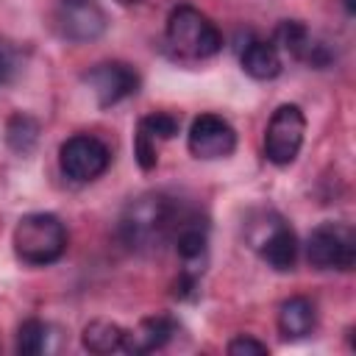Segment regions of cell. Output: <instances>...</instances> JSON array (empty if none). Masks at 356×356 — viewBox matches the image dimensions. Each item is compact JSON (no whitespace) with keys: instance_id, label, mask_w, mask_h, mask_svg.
Here are the masks:
<instances>
[{"instance_id":"5b68a950","label":"cell","mask_w":356,"mask_h":356,"mask_svg":"<svg viewBox=\"0 0 356 356\" xmlns=\"http://www.w3.org/2000/svg\"><path fill=\"white\" fill-rule=\"evenodd\" d=\"M303 136H306V117H303L300 106H295V103L278 106L264 131L267 161L275 167H289L303 147Z\"/></svg>"},{"instance_id":"44dd1931","label":"cell","mask_w":356,"mask_h":356,"mask_svg":"<svg viewBox=\"0 0 356 356\" xmlns=\"http://www.w3.org/2000/svg\"><path fill=\"white\" fill-rule=\"evenodd\" d=\"M14 75H17V56L6 44H0V86L11 83Z\"/></svg>"},{"instance_id":"ffe728a7","label":"cell","mask_w":356,"mask_h":356,"mask_svg":"<svg viewBox=\"0 0 356 356\" xmlns=\"http://www.w3.org/2000/svg\"><path fill=\"white\" fill-rule=\"evenodd\" d=\"M225 350H228L231 356H264L270 348H267L261 339L250 337V334H239V337H234V339L225 345Z\"/></svg>"},{"instance_id":"277c9868","label":"cell","mask_w":356,"mask_h":356,"mask_svg":"<svg viewBox=\"0 0 356 356\" xmlns=\"http://www.w3.org/2000/svg\"><path fill=\"white\" fill-rule=\"evenodd\" d=\"M306 259L317 270H350L356 264V234L348 222H320L306 239Z\"/></svg>"},{"instance_id":"ac0fdd59","label":"cell","mask_w":356,"mask_h":356,"mask_svg":"<svg viewBox=\"0 0 356 356\" xmlns=\"http://www.w3.org/2000/svg\"><path fill=\"white\" fill-rule=\"evenodd\" d=\"M136 128H142L147 136H153V139L159 142V139H172V136L178 134L181 122H178V117H175V114H167V111H153V114L142 117Z\"/></svg>"},{"instance_id":"30bf717a","label":"cell","mask_w":356,"mask_h":356,"mask_svg":"<svg viewBox=\"0 0 356 356\" xmlns=\"http://www.w3.org/2000/svg\"><path fill=\"white\" fill-rule=\"evenodd\" d=\"M100 108L117 106L120 100L139 92V72L125 61H100L83 75Z\"/></svg>"},{"instance_id":"d6986e66","label":"cell","mask_w":356,"mask_h":356,"mask_svg":"<svg viewBox=\"0 0 356 356\" xmlns=\"http://www.w3.org/2000/svg\"><path fill=\"white\" fill-rule=\"evenodd\" d=\"M134 156H136V164L147 172L159 164V150H156V139L147 136L142 128H136V136H134Z\"/></svg>"},{"instance_id":"3957f363","label":"cell","mask_w":356,"mask_h":356,"mask_svg":"<svg viewBox=\"0 0 356 356\" xmlns=\"http://www.w3.org/2000/svg\"><path fill=\"white\" fill-rule=\"evenodd\" d=\"M164 39L170 50L186 61H203L222 50L220 28L195 6H175L167 14Z\"/></svg>"},{"instance_id":"5bb4252c","label":"cell","mask_w":356,"mask_h":356,"mask_svg":"<svg viewBox=\"0 0 356 356\" xmlns=\"http://www.w3.org/2000/svg\"><path fill=\"white\" fill-rule=\"evenodd\" d=\"M242 70L256 81H273L281 75V50L270 39H250L242 50Z\"/></svg>"},{"instance_id":"52a82bcc","label":"cell","mask_w":356,"mask_h":356,"mask_svg":"<svg viewBox=\"0 0 356 356\" xmlns=\"http://www.w3.org/2000/svg\"><path fill=\"white\" fill-rule=\"evenodd\" d=\"M56 28L67 42L86 44L106 33L108 14L100 6V0H58Z\"/></svg>"},{"instance_id":"7a4b0ae2","label":"cell","mask_w":356,"mask_h":356,"mask_svg":"<svg viewBox=\"0 0 356 356\" xmlns=\"http://www.w3.org/2000/svg\"><path fill=\"white\" fill-rule=\"evenodd\" d=\"M11 242H14V253L22 264L47 267L67 253L70 236H67L64 222L56 214L31 211V214H22L17 220Z\"/></svg>"},{"instance_id":"6da1fadb","label":"cell","mask_w":356,"mask_h":356,"mask_svg":"<svg viewBox=\"0 0 356 356\" xmlns=\"http://www.w3.org/2000/svg\"><path fill=\"white\" fill-rule=\"evenodd\" d=\"M181 206L164 195V192H147L134 197L122 217H120V239L131 248V250H153L159 245H164L167 239H172V231L181 220Z\"/></svg>"},{"instance_id":"ba28073f","label":"cell","mask_w":356,"mask_h":356,"mask_svg":"<svg viewBox=\"0 0 356 356\" xmlns=\"http://www.w3.org/2000/svg\"><path fill=\"white\" fill-rule=\"evenodd\" d=\"M253 248L259 250V256L278 273H286L295 267L298 261V234L292 231L289 222H284L278 214H264V220L259 222V234H248Z\"/></svg>"},{"instance_id":"8992f818","label":"cell","mask_w":356,"mask_h":356,"mask_svg":"<svg viewBox=\"0 0 356 356\" xmlns=\"http://www.w3.org/2000/svg\"><path fill=\"white\" fill-rule=\"evenodd\" d=\"M111 164V150L95 134H75L58 150V167L70 181L89 184L100 178Z\"/></svg>"},{"instance_id":"e0dca14e","label":"cell","mask_w":356,"mask_h":356,"mask_svg":"<svg viewBox=\"0 0 356 356\" xmlns=\"http://www.w3.org/2000/svg\"><path fill=\"white\" fill-rule=\"evenodd\" d=\"M47 348V325L39 317H28L22 320V325L17 328V353L22 356H36Z\"/></svg>"},{"instance_id":"8fae6325","label":"cell","mask_w":356,"mask_h":356,"mask_svg":"<svg viewBox=\"0 0 356 356\" xmlns=\"http://www.w3.org/2000/svg\"><path fill=\"white\" fill-rule=\"evenodd\" d=\"M270 42L278 50H284L286 56H292V58H298V61H303L314 70H323V67L331 64V50L323 42H317L312 36L309 25L300 22V19H281L275 25V33H273Z\"/></svg>"},{"instance_id":"603a6c76","label":"cell","mask_w":356,"mask_h":356,"mask_svg":"<svg viewBox=\"0 0 356 356\" xmlns=\"http://www.w3.org/2000/svg\"><path fill=\"white\" fill-rule=\"evenodd\" d=\"M120 3H125V6H131V3H139V0H120Z\"/></svg>"},{"instance_id":"7c38bea8","label":"cell","mask_w":356,"mask_h":356,"mask_svg":"<svg viewBox=\"0 0 356 356\" xmlns=\"http://www.w3.org/2000/svg\"><path fill=\"white\" fill-rule=\"evenodd\" d=\"M175 320L170 314H150V317H142L136 323V328L125 331L122 337V348L125 353H134V356H142V353H153V350H161L172 334H175Z\"/></svg>"},{"instance_id":"2e32d148","label":"cell","mask_w":356,"mask_h":356,"mask_svg":"<svg viewBox=\"0 0 356 356\" xmlns=\"http://www.w3.org/2000/svg\"><path fill=\"white\" fill-rule=\"evenodd\" d=\"M122 337H125L122 325H117L111 320H92L83 325L81 345L89 353H114L122 348Z\"/></svg>"},{"instance_id":"4fadbf2b","label":"cell","mask_w":356,"mask_h":356,"mask_svg":"<svg viewBox=\"0 0 356 356\" xmlns=\"http://www.w3.org/2000/svg\"><path fill=\"white\" fill-rule=\"evenodd\" d=\"M314 325H317V309L309 298L295 295L278 306V331L284 339H289V342L303 339L314 331Z\"/></svg>"},{"instance_id":"9a60e30c","label":"cell","mask_w":356,"mask_h":356,"mask_svg":"<svg viewBox=\"0 0 356 356\" xmlns=\"http://www.w3.org/2000/svg\"><path fill=\"white\" fill-rule=\"evenodd\" d=\"M39 134H42V125L36 117L25 114V111H17L8 117L6 122V145L19 153V156H28L33 153V147L39 145Z\"/></svg>"},{"instance_id":"7402d4cb","label":"cell","mask_w":356,"mask_h":356,"mask_svg":"<svg viewBox=\"0 0 356 356\" xmlns=\"http://www.w3.org/2000/svg\"><path fill=\"white\" fill-rule=\"evenodd\" d=\"M345 8H348V14H353V0H345Z\"/></svg>"},{"instance_id":"9c48e42d","label":"cell","mask_w":356,"mask_h":356,"mask_svg":"<svg viewBox=\"0 0 356 356\" xmlns=\"http://www.w3.org/2000/svg\"><path fill=\"white\" fill-rule=\"evenodd\" d=\"M186 147L195 159H203V161L225 159L236 150V131L220 114H200L189 125Z\"/></svg>"}]
</instances>
